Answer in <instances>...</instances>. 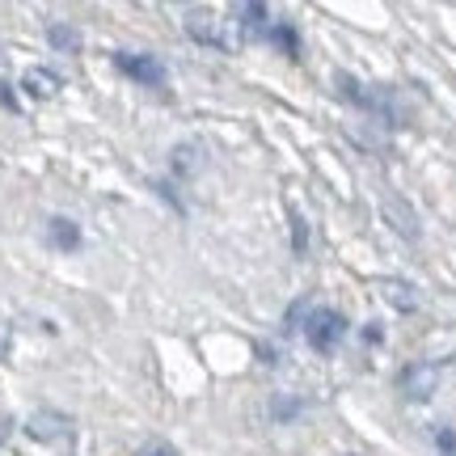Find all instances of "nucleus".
<instances>
[{
  "mask_svg": "<svg viewBox=\"0 0 456 456\" xmlns=\"http://www.w3.org/2000/svg\"><path fill=\"white\" fill-rule=\"evenodd\" d=\"M47 237L55 249H68V254H72V249L81 245V228H77V220H68V216H55L47 224Z\"/></svg>",
  "mask_w": 456,
  "mask_h": 456,
  "instance_id": "1a4fd4ad",
  "label": "nucleus"
},
{
  "mask_svg": "<svg viewBox=\"0 0 456 456\" xmlns=\"http://www.w3.org/2000/svg\"><path fill=\"white\" fill-rule=\"evenodd\" d=\"M380 212H385V220H389V228L397 232V237H406V241H419V216H414V208H410L406 199L389 195L385 203H380Z\"/></svg>",
  "mask_w": 456,
  "mask_h": 456,
  "instance_id": "20e7f679",
  "label": "nucleus"
},
{
  "mask_svg": "<svg viewBox=\"0 0 456 456\" xmlns=\"http://www.w3.org/2000/svg\"><path fill=\"white\" fill-rule=\"evenodd\" d=\"M292 245H296V254L309 249V224H305V216L300 212H292Z\"/></svg>",
  "mask_w": 456,
  "mask_h": 456,
  "instance_id": "4468645a",
  "label": "nucleus"
},
{
  "mask_svg": "<svg viewBox=\"0 0 456 456\" xmlns=\"http://www.w3.org/2000/svg\"><path fill=\"white\" fill-rule=\"evenodd\" d=\"M114 68L123 72V77H131V81L140 85H165V64L157 60V55H140V51H118L114 55Z\"/></svg>",
  "mask_w": 456,
  "mask_h": 456,
  "instance_id": "f03ea898",
  "label": "nucleus"
},
{
  "mask_svg": "<svg viewBox=\"0 0 456 456\" xmlns=\"http://www.w3.org/2000/svg\"><path fill=\"white\" fill-rule=\"evenodd\" d=\"M237 17H241V34L271 30V26H266V4H241V9H237Z\"/></svg>",
  "mask_w": 456,
  "mask_h": 456,
  "instance_id": "9d476101",
  "label": "nucleus"
},
{
  "mask_svg": "<svg viewBox=\"0 0 456 456\" xmlns=\"http://www.w3.org/2000/svg\"><path fill=\"white\" fill-rule=\"evenodd\" d=\"M258 355H262V363H275V346H271V342H262Z\"/></svg>",
  "mask_w": 456,
  "mask_h": 456,
  "instance_id": "a211bd4d",
  "label": "nucleus"
},
{
  "mask_svg": "<svg viewBox=\"0 0 456 456\" xmlns=\"http://www.w3.org/2000/svg\"><path fill=\"white\" fill-rule=\"evenodd\" d=\"M135 456H178V452H174L169 444H144V448H140Z\"/></svg>",
  "mask_w": 456,
  "mask_h": 456,
  "instance_id": "dca6fc26",
  "label": "nucleus"
},
{
  "mask_svg": "<svg viewBox=\"0 0 456 456\" xmlns=\"http://www.w3.org/2000/svg\"><path fill=\"white\" fill-rule=\"evenodd\" d=\"M389 305H397L402 313H410V309H419V296H414V288H410V283L393 279V283H389Z\"/></svg>",
  "mask_w": 456,
  "mask_h": 456,
  "instance_id": "ddd939ff",
  "label": "nucleus"
},
{
  "mask_svg": "<svg viewBox=\"0 0 456 456\" xmlns=\"http://www.w3.org/2000/svg\"><path fill=\"white\" fill-rule=\"evenodd\" d=\"M186 34H191L195 43H203V47H216V51L228 47L224 26H220V21H212L208 13H191V17H186Z\"/></svg>",
  "mask_w": 456,
  "mask_h": 456,
  "instance_id": "423d86ee",
  "label": "nucleus"
},
{
  "mask_svg": "<svg viewBox=\"0 0 456 456\" xmlns=\"http://www.w3.org/2000/svg\"><path fill=\"white\" fill-rule=\"evenodd\" d=\"M305 338H309L313 351H338V342L346 338V317H342L338 309H309V317H305Z\"/></svg>",
  "mask_w": 456,
  "mask_h": 456,
  "instance_id": "f257e3e1",
  "label": "nucleus"
},
{
  "mask_svg": "<svg viewBox=\"0 0 456 456\" xmlns=\"http://www.w3.org/2000/svg\"><path fill=\"white\" fill-rule=\"evenodd\" d=\"M34 440H64L68 431H72V419L68 414H55V410H38L30 423H26Z\"/></svg>",
  "mask_w": 456,
  "mask_h": 456,
  "instance_id": "0eeeda50",
  "label": "nucleus"
},
{
  "mask_svg": "<svg viewBox=\"0 0 456 456\" xmlns=\"http://www.w3.org/2000/svg\"><path fill=\"white\" fill-rule=\"evenodd\" d=\"M271 38H275V43H279L283 51H288L292 60L300 55V34L292 30V21H275V26H271Z\"/></svg>",
  "mask_w": 456,
  "mask_h": 456,
  "instance_id": "9b49d317",
  "label": "nucleus"
},
{
  "mask_svg": "<svg viewBox=\"0 0 456 456\" xmlns=\"http://www.w3.org/2000/svg\"><path fill=\"white\" fill-rule=\"evenodd\" d=\"M288 414H300V402H275V419H288Z\"/></svg>",
  "mask_w": 456,
  "mask_h": 456,
  "instance_id": "f3484780",
  "label": "nucleus"
},
{
  "mask_svg": "<svg viewBox=\"0 0 456 456\" xmlns=\"http://www.w3.org/2000/svg\"><path fill=\"white\" fill-rule=\"evenodd\" d=\"M60 85H64V77L51 72V68H30V72L21 77V89H26L30 98H51V94H60Z\"/></svg>",
  "mask_w": 456,
  "mask_h": 456,
  "instance_id": "6e6552de",
  "label": "nucleus"
},
{
  "mask_svg": "<svg viewBox=\"0 0 456 456\" xmlns=\"http://www.w3.org/2000/svg\"><path fill=\"white\" fill-rule=\"evenodd\" d=\"M397 385H402V393L414 397V402L431 397V389H436V363H410V368H402V372H397Z\"/></svg>",
  "mask_w": 456,
  "mask_h": 456,
  "instance_id": "39448f33",
  "label": "nucleus"
},
{
  "mask_svg": "<svg viewBox=\"0 0 456 456\" xmlns=\"http://www.w3.org/2000/svg\"><path fill=\"white\" fill-rule=\"evenodd\" d=\"M0 106H9V110H13V94H9V85H0Z\"/></svg>",
  "mask_w": 456,
  "mask_h": 456,
  "instance_id": "6ab92c4d",
  "label": "nucleus"
},
{
  "mask_svg": "<svg viewBox=\"0 0 456 456\" xmlns=\"http://www.w3.org/2000/svg\"><path fill=\"white\" fill-rule=\"evenodd\" d=\"M436 444H440V452H444V456H456V431L440 427V431H436Z\"/></svg>",
  "mask_w": 456,
  "mask_h": 456,
  "instance_id": "2eb2a0df",
  "label": "nucleus"
},
{
  "mask_svg": "<svg viewBox=\"0 0 456 456\" xmlns=\"http://www.w3.org/2000/svg\"><path fill=\"white\" fill-rule=\"evenodd\" d=\"M9 431H13V423H0V444L9 440Z\"/></svg>",
  "mask_w": 456,
  "mask_h": 456,
  "instance_id": "aec40b11",
  "label": "nucleus"
},
{
  "mask_svg": "<svg viewBox=\"0 0 456 456\" xmlns=\"http://www.w3.org/2000/svg\"><path fill=\"white\" fill-rule=\"evenodd\" d=\"M47 38H51V47H60V51H77L81 47V34L72 30V26H64V21H55L47 30Z\"/></svg>",
  "mask_w": 456,
  "mask_h": 456,
  "instance_id": "f8f14e48",
  "label": "nucleus"
},
{
  "mask_svg": "<svg viewBox=\"0 0 456 456\" xmlns=\"http://www.w3.org/2000/svg\"><path fill=\"white\" fill-rule=\"evenodd\" d=\"M338 94H342L346 102H351V106H359V110L385 114V118H393V106H389V102L380 98V94H372L368 85H359L355 77H351V72H338Z\"/></svg>",
  "mask_w": 456,
  "mask_h": 456,
  "instance_id": "7ed1b4c3",
  "label": "nucleus"
},
{
  "mask_svg": "<svg viewBox=\"0 0 456 456\" xmlns=\"http://www.w3.org/2000/svg\"><path fill=\"white\" fill-rule=\"evenodd\" d=\"M0 355H4V338H0Z\"/></svg>",
  "mask_w": 456,
  "mask_h": 456,
  "instance_id": "412c9836",
  "label": "nucleus"
}]
</instances>
